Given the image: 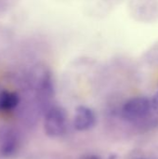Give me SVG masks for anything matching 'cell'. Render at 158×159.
<instances>
[{
  "label": "cell",
  "instance_id": "obj_1",
  "mask_svg": "<svg viewBox=\"0 0 158 159\" xmlns=\"http://www.w3.org/2000/svg\"><path fill=\"white\" fill-rule=\"evenodd\" d=\"M151 102L145 97H135L129 100L123 106L122 115L128 121H139L149 115Z\"/></svg>",
  "mask_w": 158,
  "mask_h": 159
},
{
  "label": "cell",
  "instance_id": "obj_2",
  "mask_svg": "<svg viewBox=\"0 0 158 159\" xmlns=\"http://www.w3.org/2000/svg\"><path fill=\"white\" fill-rule=\"evenodd\" d=\"M66 129V114L61 107L51 108L45 118V130L50 137H59Z\"/></svg>",
  "mask_w": 158,
  "mask_h": 159
},
{
  "label": "cell",
  "instance_id": "obj_3",
  "mask_svg": "<svg viewBox=\"0 0 158 159\" xmlns=\"http://www.w3.org/2000/svg\"><path fill=\"white\" fill-rule=\"evenodd\" d=\"M95 124V115L87 106H79L74 115V126L76 129L83 131L91 129Z\"/></svg>",
  "mask_w": 158,
  "mask_h": 159
},
{
  "label": "cell",
  "instance_id": "obj_4",
  "mask_svg": "<svg viewBox=\"0 0 158 159\" xmlns=\"http://www.w3.org/2000/svg\"><path fill=\"white\" fill-rule=\"evenodd\" d=\"M19 96L11 91H2L0 93V110L9 111L19 104Z\"/></svg>",
  "mask_w": 158,
  "mask_h": 159
},
{
  "label": "cell",
  "instance_id": "obj_5",
  "mask_svg": "<svg viewBox=\"0 0 158 159\" xmlns=\"http://www.w3.org/2000/svg\"><path fill=\"white\" fill-rule=\"evenodd\" d=\"M151 102V109L158 115V91L154 95L153 99L150 101Z\"/></svg>",
  "mask_w": 158,
  "mask_h": 159
},
{
  "label": "cell",
  "instance_id": "obj_6",
  "mask_svg": "<svg viewBox=\"0 0 158 159\" xmlns=\"http://www.w3.org/2000/svg\"><path fill=\"white\" fill-rule=\"evenodd\" d=\"M81 159H100L98 157H96V156H86V157H82Z\"/></svg>",
  "mask_w": 158,
  "mask_h": 159
}]
</instances>
